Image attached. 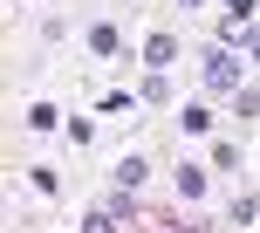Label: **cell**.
Masks as SVG:
<instances>
[{
    "label": "cell",
    "instance_id": "1",
    "mask_svg": "<svg viewBox=\"0 0 260 233\" xmlns=\"http://www.w3.org/2000/svg\"><path fill=\"white\" fill-rule=\"evenodd\" d=\"M206 82H212V90H240V62H233L226 41H219V48H206Z\"/></svg>",
    "mask_w": 260,
    "mask_h": 233
},
{
    "label": "cell",
    "instance_id": "2",
    "mask_svg": "<svg viewBox=\"0 0 260 233\" xmlns=\"http://www.w3.org/2000/svg\"><path fill=\"white\" fill-rule=\"evenodd\" d=\"M144 62H151L157 76H165V69L178 62V41H171V35H151V41H144Z\"/></svg>",
    "mask_w": 260,
    "mask_h": 233
},
{
    "label": "cell",
    "instance_id": "3",
    "mask_svg": "<svg viewBox=\"0 0 260 233\" xmlns=\"http://www.w3.org/2000/svg\"><path fill=\"white\" fill-rule=\"evenodd\" d=\"M89 48H96V55H117V48H123V35H117L110 21H96V27H89Z\"/></svg>",
    "mask_w": 260,
    "mask_h": 233
},
{
    "label": "cell",
    "instance_id": "4",
    "mask_svg": "<svg viewBox=\"0 0 260 233\" xmlns=\"http://www.w3.org/2000/svg\"><path fill=\"white\" fill-rule=\"evenodd\" d=\"M144 171H151V165H144V158H123V165H117V171H110V179H117V185H123V192H137V185H144Z\"/></svg>",
    "mask_w": 260,
    "mask_h": 233
},
{
    "label": "cell",
    "instance_id": "5",
    "mask_svg": "<svg viewBox=\"0 0 260 233\" xmlns=\"http://www.w3.org/2000/svg\"><path fill=\"white\" fill-rule=\"evenodd\" d=\"M178 192H185V199H206V171L185 165V171H178Z\"/></svg>",
    "mask_w": 260,
    "mask_h": 233
},
{
    "label": "cell",
    "instance_id": "6",
    "mask_svg": "<svg viewBox=\"0 0 260 233\" xmlns=\"http://www.w3.org/2000/svg\"><path fill=\"white\" fill-rule=\"evenodd\" d=\"M55 124H62V110H55V103H35V110H27V130H55Z\"/></svg>",
    "mask_w": 260,
    "mask_h": 233
},
{
    "label": "cell",
    "instance_id": "7",
    "mask_svg": "<svg viewBox=\"0 0 260 233\" xmlns=\"http://www.w3.org/2000/svg\"><path fill=\"white\" fill-rule=\"evenodd\" d=\"M82 233H117V213H89V220H82Z\"/></svg>",
    "mask_w": 260,
    "mask_h": 233
},
{
    "label": "cell",
    "instance_id": "8",
    "mask_svg": "<svg viewBox=\"0 0 260 233\" xmlns=\"http://www.w3.org/2000/svg\"><path fill=\"white\" fill-rule=\"evenodd\" d=\"M226 7V21H253V0H219Z\"/></svg>",
    "mask_w": 260,
    "mask_h": 233
},
{
    "label": "cell",
    "instance_id": "9",
    "mask_svg": "<svg viewBox=\"0 0 260 233\" xmlns=\"http://www.w3.org/2000/svg\"><path fill=\"white\" fill-rule=\"evenodd\" d=\"M240 48H247V55H260V27H247V41H240Z\"/></svg>",
    "mask_w": 260,
    "mask_h": 233
},
{
    "label": "cell",
    "instance_id": "10",
    "mask_svg": "<svg viewBox=\"0 0 260 233\" xmlns=\"http://www.w3.org/2000/svg\"><path fill=\"white\" fill-rule=\"evenodd\" d=\"M178 7H199V0H178Z\"/></svg>",
    "mask_w": 260,
    "mask_h": 233
}]
</instances>
